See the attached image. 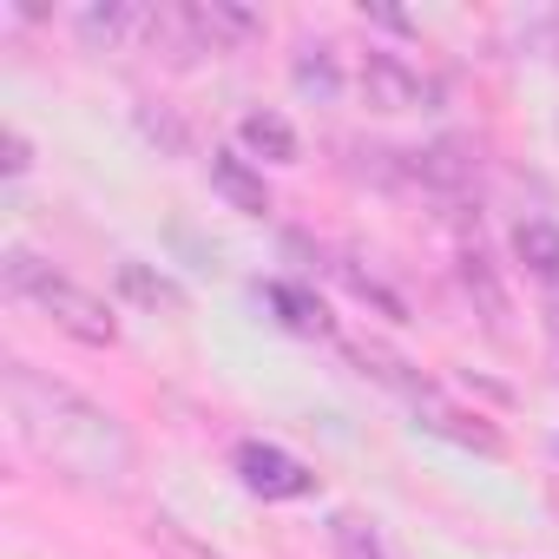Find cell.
I'll use <instances>...</instances> for the list:
<instances>
[{"mask_svg":"<svg viewBox=\"0 0 559 559\" xmlns=\"http://www.w3.org/2000/svg\"><path fill=\"white\" fill-rule=\"evenodd\" d=\"M330 546H336L343 559H395V552L382 546V533H376L369 520H356V513H336V520H330Z\"/></svg>","mask_w":559,"mask_h":559,"instance_id":"11","label":"cell"},{"mask_svg":"<svg viewBox=\"0 0 559 559\" xmlns=\"http://www.w3.org/2000/svg\"><path fill=\"white\" fill-rule=\"evenodd\" d=\"M152 546H158L165 559H217V552H204V546H198V539H191L178 520H165V513L152 520Z\"/></svg>","mask_w":559,"mask_h":559,"instance_id":"13","label":"cell"},{"mask_svg":"<svg viewBox=\"0 0 559 559\" xmlns=\"http://www.w3.org/2000/svg\"><path fill=\"white\" fill-rule=\"evenodd\" d=\"M356 356H362V369H369V376H382V382L415 408V421H421V428H435V435H448L454 448H474V454H500V448H507V441H500V428H487L474 408H461L454 395H441V389H435L428 376H415L408 362H395V356H382V349H356Z\"/></svg>","mask_w":559,"mask_h":559,"instance_id":"3","label":"cell"},{"mask_svg":"<svg viewBox=\"0 0 559 559\" xmlns=\"http://www.w3.org/2000/svg\"><path fill=\"white\" fill-rule=\"evenodd\" d=\"M362 99L376 112H428L441 106V86L421 67H408L402 53H362Z\"/></svg>","mask_w":559,"mask_h":559,"instance_id":"4","label":"cell"},{"mask_svg":"<svg viewBox=\"0 0 559 559\" xmlns=\"http://www.w3.org/2000/svg\"><path fill=\"white\" fill-rule=\"evenodd\" d=\"M0 276H8V297L27 304V310H40L60 336H73V343H86V349H112V343H119V317H112L86 284H73V276H60L53 263H40L34 250H8Z\"/></svg>","mask_w":559,"mask_h":559,"instance_id":"2","label":"cell"},{"mask_svg":"<svg viewBox=\"0 0 559 559\" xmlns=\"http://www.w3.org/2000/svg\"><path fill=\"white\" fill-rule=\"evenodd\" d=\"M513 257L533 284H559V224L552 217H520L513 224Z\"/></svg>","mask_w":559,"mask_h":559,"instance_id":"6","label":"cell"},{"mask_svg":"<svg viewBox=\"0 0 559 559\" xmlns=\"http://www.w3.org/2000/svg\"><path fill=\"white\" fill-rule=\"evenodd\" d=\"M237 480L257 493V500H304V493H317V474L297 461V454H284V448H270V441H237Z\"/></svg>","mask_w":559,"mask_h":559,"instance_id":"5","label":"cell"},{"mask_svg":"<svg viewBox=\"0 0 559 559\" xmlns=\"http://www.w3.org/2000/svg\"><path fill=\"white\" fill-rule=\"evenodd\" d=\"M297 86L317 93V99H336V67H330V47H304L297 60Z\"/></svg>","mask_w":559,"mask_h":559,"instance_id":"12","label":"cell"},{"mask_svg":"<svg viewBox=\"0 0 559 559\" xmlns=\"http://www.w3.org/2000/svg\"><path fill=\"white\" fill-rule=\"evenodd\" d=\"M237 139H243V152H257L270 165H297V126L284 112H243Z\"/></svg>","mask_w":559,"mask_h":559,"instance_id":"8","label":"cell"},{"mask_svg":"<svg viewBox=\"0 0 559 559\" xmlns=\"http://www.w3.org/2000/svg\"><path fill=\"white\" fill-rule=\"evenodd\" d=\"M211 185L237 204V211H250V217H263L270 211V191H263V178H250V165L237 158V152H211Z\"/></svg>","mask_w":559,"mask_h":559,"instance_id":"9","label":"cell"},{"mask_svg":"<svg viewBox=\"0 0 559 559\" xmlns=\"http://www.w3.org/2000/svg\"><path fill=\"white\" fill-rule=\"evenodd\" d=\"M0 382H8V421L34 461H47L53 474L80 480V487H126L132 435L119 428V415L106 402L80 395L73 382L47 376L34 362H8Z\"/></svg>","mask_w":559,"mask_h":559,"instance_id":"1","label":"cell"},{"mask_svg":"<svg viewBox=\"0 0 559 559\" xmlns=\"http://www.w3.org/2000/svg\"><path fill=\"white\" fill-rule=\"evenodd\" d=\"M27 165H34V158H27V139H21V132H8V178H21Z\"/></svg>","mask_w":559,"mask_h":559,"instance_id":"14","label":"cell"},{"mask_svg":"<svg viewBox=\"0 0 559 559\" xmlns=\"http://www.w3.org/2000/svg\"><path fill=\"white\" fill-rule=\"evenodd\" d=\"M263 304L276 310V323L297 330V336H330V330H336V323H330V310L317 304V290H304V284H270V290H263Z\"/></svg>","mask_w":559,"mask_h":559,"instance_id":"7","label":"cell"},{"mask_svg":"<svg viewBox=\"0 0 559 559\" xmlns=\"http://www.w3.org/2000/svg\"><path fill=\"white\" fill-rule=\"evenodd\" d=\"M546 336H552V362H559V304H552V317H546Z\"/></svg>","mask_w":559,"mask_h":559,"instance_id":"15","label":"cell"},{"mask_svg":"<svg viewBox=\"0 0 559 559\" xmlns=\"http://www.w3.org/2000/svg\"><path fill=\"white\" fill-rule=\"evenodd\" d=\"M119 290H126L132 304H145V310H185V290L171 284V276L145 270V263H119Z\"/></svg>","mask_w":559,"mask_h":559,"instance_id":"10","label":"cell"}]
</instances>
